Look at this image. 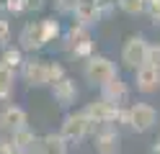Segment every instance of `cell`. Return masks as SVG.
<instances>
[{
    "label": "cell",
    "mask_w": 160,
    "mask_h": 154,
    "mask_svg": "<svg viewBox=\"0 0 160 154\" xmlns=\"http://www.w3.org/2000/svg\"><path fill=\"white\" fill-rule=\"evenodd\" d=\"M96 126V123L85 116V110H78V113H70V116H65L62 121V139L70 141V144H78V141H83L88 133H91V128Z\"/></svg>",
    "instance_id": "7a4b0ae2"
},
{
    "label": "cell",
    "mask_w": 160,
    "mask_h": 154,
    "mask_svg": "<svg viewBox=\"0 0 160 154\" xmlns=\"http://www.w3.org/2000/svg\"><path fill=\"white\" fill-rule=\"evenodd\" d=\"M39 154H67V141L62 133H47L39 141Z\"/></svg>",
    "instance_id": "5bb4252c"
},
{
    "label": "cell",
    "mask_w": 160,
    "mask_h": 154,
    "mask_svg": "<svg viewBox=\"0 0 160 154\" xmlns=\"http://www.w3.org/2000/svg\"><path fill=\"white\" fill-rule=\"evenodd\" d=\"M147 49L150 44L145 41V36H129L124 41V46H122V64L129 67V69H137V67H142L145 62H147Z\"/></svg>",
    "instance_id": "277c9868"
},
{
    "label": "cell",
    "mask_w": 160,
    "mask_h": 154,
    "mask_svg": "<svg viewBox=\"0 0 160 154\" xmlns=\"http://www.w3.org/2000/svg\"><path fill=\"white\" fill-rule=\"evenodd\" d=\"M18 41H21V49H23V51H36V49H42V46L47 44L42 21H36V23H26L23 31H21V36H18Z\"/></svg>",
    "instance_id": "52a82bcc"
},
{
    "label": "cell",
    "mask_w": 160,
    "mask_h": 154,
    "mask_svg": "<svg viewBox=\"0 0 160 154\" xmlns=\"http://www.w3.org/2000/svg\"><path fill=\"white\" fill-rule=\"evenodd\" d=\"M83 75H85V80L91 82V85H98V87H101V85H106L108 80L116 77V67H114V62L108 59V57L93 54V57H88Z\"/></svg>",
    "instance_id": "6da1fadb"
},
{
    "label": "cell",
    "mask_w": 160,
    "mask_h": 154,
    "mask_svg": "<svg viewBox=\"0 0 160 154\" xmlns=\"http://www.w3.org/2000/svg\"><path fill=\"white\" fill-rule=\"evenodd\" d=\"M65 77V67L57 64V62H49V85H54L57 80Z\"/></svg>",
    "instance_id": "ffe728a7"
},
{
    "label": "cell",
    "mask_w": 160,
    "mask_h": 154,
    "mask_svg": "<svg viewBox=\"0 0 160 154\" xmlns=\"http://www.w3.org/2000/svg\"><path fill=\"white\" fill-rule=\"evenodd\" d=\"M147 64H152L160 69V44H150L147 49Z\"/></svg>",
    "instance_id": "44dd1931"
},
{
    "label": "cell",
    "mask_w": 160,
    "mask_h": 154,
    "mask_svg": "<svg viewBox=\"0 0 160 154\" xmlns=\"http://www.w3.org/2000/svg\"><path fill=\"white\" fill-rule=\"evenodd\" d=\"M0 62H5V64H8V67H13V69H16V67H21V64H23V49H21V46H18V49H13V46H11V49H5V51H3V59H0Z\"/></svg>",
    "instance_id": "e0dca14e"
},
{
    "label": "cell",
    "mask_w": 160,
    "mask_h": 154,
    "mask_svg": "<svg viewBox=\"0 0 160 154\" xmlns=\"http://www.w3.org/2000/svg\"><path fill=\"white\" fill-rule=\"evenodd\" d=\"M134 87L139 92H145V95H150V92H158L160 90V69L152 67V64H145L134 69Z\"/></svg>",
    "instance_id": "8992f818"
},
{
    "label": "cell",
    "mask_w": 160,
    "mask_h": 154,
    "mask_svg": "<svg viewBox=\"0 0 160 154\" xmlns=\"http://www.w3.org/2000/svg\"><path fill=\"white\" fill-rule=\"evenodd\" d=\"M42 26H44V36H47V41H52V39L59 34V23H57L54 18H44Z\"/></svg>",
    "instance_id": "d6986e66"
},
{
    "label": "cell",
    "mask_w": 160,
    "mask_h": 154,
    "mask_svg": "<svg viewBox=\"0 0 160 154\" xmlns=\"http://www.w3.org/2000/svg\"><path fill=\"white\" fill-rule=\"evenodd\" d=\"M91 34L85 31V26H78L70 31V51H72L75 57H85L88 51H91Z\"/></svg>",
    "instance_id": "4fadbf2b"
},
{
    "label": "cell",
    "mask_w": 160,
    "mask_h": 154,
    "mask_svg": "<svg viewBox=\"0 0 160 154\" xmlns=\"http://www.w3.org/2000/svg\"><path fill=\"white\" fill-rule=\"evenodd\" d=\"M155 154H160V141H155Z\"/></svg>",
    "instance_id": "7402d4cb"
},
{
    "label": "cell",
    "mask_w": 160,
    "mask_h": 154,
    "mask_svg": "<svg viewBox=\"0 0 160 154\" xmlns=\"http://www.w3.org/2000/svg\"><path fill=\"white\" fill-rule=\"evenodd\" d=\"M78 18H80V23H96V21H98L96 3H80L78 5Z\"/></svg>",
    "instance_id": "2e32d148"
},
{
    "label": "cell",
    "mask_w": 160,
    "mask_h": 154,
    "mask_svg": "<svg viewBox=\"0 0 160 154\" xmlns=\"http://www.w3.org/2000/svg\"><path fill=\"white\" fill-rule=\"evenodd\" d=\"M119 5H122V10H127L129 16H137V13H145L147 10L145 0H119Z\"/></svg>",
    "instance_id": "ac0fdd59"
},
{
    "label": "cell",
    "mask_w": 160,
    "mask_h": 154,
    "mask_svg": "<svg viewBox=\"0 0 160 154\" xmlns=\"http://www.w3.org/2000/svg\"><path fill=\"white\" fill-rule=\"evenodd\" d=\"M52 95H54V100L59 105H72L75 98H78V87H75V82L65 75L62 80H57L52 85Z\"/></svg>",
    "instance_id": "7c38bea8"
},
{
    "label": "cell",
    "mask_w": 160,
    "mask_h": 154,
    "mask_svg": "<svg viewBox=\"0 0 160 154\" xmlns=\"http://www.w3.org/2000/svg\"><path fill=\"white\" fill-rule=\"evenodd\" d=\"M93 147H96L98 154H119V147H122V133H119L116 128H111V126H106L103 131L96 133Z\"/></svg>",
    "instance_id": "ba28073f"
},
{
    "label": "cell",
    "mask_w": 160,
    "mask_h": 154,
    "mask_svg": "<svg viewBox=\"0 0 160 154\" xmlns=\"http://www.w3.org/2000/svg\"><path fill=\"white\" fill-rule=\"evenodd\" d=\"M26 123H28V116H26V110L18 108V105H8L0 113V128L8 131V133H16V131L26 128Z\"/></svg>",
    "instance_id": "30bf717a"
},
{
    "label": "cell",
    "mask_w": 160,
    "mask_h": 154,
    "mask_svg": "<svg viewBox=\"0 0 160 154\" xmlns=\"http://www.w3.org/2000/svg\"><path fill=\"white\" fill-rule=\"evenodd\" d=\"M23 80L34 87H44L49 85V62H23Z\"/></svg>",
    "instance_id": "9c48e42d"
},
{
    "label": "cell",
    "mask_w": 160,
    "mask_h": 154,
    "mask_svg": "<svg viewBox=\"0 0 160 154\" xmlns=\"http://www.w3.org/2000/svg\"><path fill=\"white\" fill-rule=\"evenodd\" d=\"M83 110H85V116L91 118L96 126H111L116 118H122V110H119V105H114V103L106 100L103 95L98 98V100H91Z\"/></svg>",
    "instance_id": "3957f363"
},
{
    "label": "cell",
    "mask_w": 160,
    "mask_h": 154,
    "mask_svg": "<svg viewBox=\"0 0 160 154\" xmlns=\"http://www.w3.org/2000/svg\"><path fill=\"white\" fill-rule=\"evenodd\" d=\"M127 116H129V126L137 133H145L158 123V110L150 103H132L129 110H127Z\"/></svg>",
    "instance_id": "5b68a950"
},
{
    "label": "cell",
    "mask_w": 160,
    "mask_h": 154,
    "mask_svg": "<svg viewBox=\"0 0 160 154\" xmlns=\"http://www.w3.org/2000/svg\"><path fill=\"white\" fill-rule=\"evenodd\" d=\"M101 90H103V98L111 100L114 105H124V103L129 100V87H127V82L119 77V75L114 80H108L106 85H101Z\"/></svg>",
    "instance_id": "8fae6325"
},
{
    "label": "cell",
    "mask_w": 160,
    "mask_h": 154,
    "mask_svg": "<svg viewBox=\"0 0 160 154\" xmlns=\"http://www.w3.org/2000/svg\"><path fill=\"white\" fill-rule=\"evenodd\" d=\"M13 82H16V69L0 62V100H5L13 92Z\"/></svg>",
    "instance_id": "9a60e30c"
},
{
    "label": "cell",
    "mask_w": 160,
    "mask_h": 154,
    "mask_svg": "<svg viewBox=\"0 0 160 154\" xmlns=\"http://www.w3.org/2000/svg\"><path fill=\"white\" fill-rule=\"evenodd\" d=\"M152 3H158V0H145V5H152Z\"/></svg>",
    "instance_id": "603a6c76"
}]
</instances>
